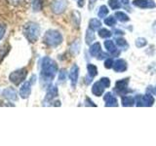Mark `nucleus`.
<instances>
[{
	"mask_svg": "<svg viewBox=\"0 0 156 146\" xmlns=\"http://www.w3.org/2000/svg\"><path fill=\"white\" fill-rule=\"evenodd\" d=\"M44 40H45V42L48 44V45L50 46H58L60 45V44L62 43V37L60 33H58V31H55V30H50L48 31L46 33L45 35V38H44Z\"/></svg>",
	"mask_w": 156,
	"mask_h": 146,
	"instance_id": "f257e3e1",
	"label": "nucleus"
},
{
	"mask_svg": "<svg viewBox=\"0 0 156 146\" xmlns=\"http://www.w3.org/2000/svg\"><path fill=\"white\" fill-rule=\"evenodd\" d=\"M154 97L152 96L151 94H146L144 96H141V95H138L136 96L135 97V102H136V105L141 107V106H146V107H149V106H152L154 104Z\"/></svg>",
	"mask_w": 156,
	"mask_h": 146,
	"instance_id": "f03ea898",
	"label": "nucleus"
},
{
	"mask_svg": "<svg viewBox=\"0 0 156 146\" xmlns=\"http://www.w3.org/2000/svg\"><path fill=\"white\" fill-rule=\"evenodd\" d=\"M128 83H129L128 78H125V79L117 81L115 83V89H114V91L118 95H121L122 96H126L127 92H128V89H127V87H128Z\"/></svg>",
	"mask_w": 156,
	"mask_h": 146,
	"instance_id": "7ed1b4c3",
	"label": "nucleus"
},
{
	"mask_svg": "<svg viewBox=\"0 0 156 146\" xmlns=\"http://www.w3.org/2000/svg\"><path fill=\"white\" fill-rule=\"evenodd\" d=\"M67 7L66 0H54L52 3V10L56 14H62L65 12V10Z\"/></svg>",
	"mask_w": 156,
	"mask_h": 146,
	"instance_id": "20e7f679",
	"label": "nucleus"
},
{
	"mask_svg": "<svg viewBox=\"0 0 156 146\" xmlns=\"http://www.w3.org/2000/svg\"><path fill=\"white\" fill-rule=\"evenodd\" d=\"M133 5L140 9H153L156 7L154 0H134Z\"/></svg>",
	"mask_w": 156,
	"mask_h": 146,
	"instance_id": "39448f33",
	"label": "nucleus"
},
{
	"mask_svg": "<svg viewBox=\"0 0 156 146\" xmlns=\"http://www.w3.org/2000/svg\"><path fill=\"white\" fill-rule=\"evenodd\" d=\"M104 100L105 102V106L106 107H116L118 106V100H117L116 97L111 94L110 92H106L104 96Z\"/></svg>",
	"mask_w": 156,
	"mask_h": 146,
	"instance_id": "423d86ee",
	"label": "nucleus"
},
{
	"mask_svg": "<svg viewBox=\"0 0 156 146\" xmlns=\"http://www.w3.org/2000/svg\"><path fill=\"white\" fill-rule=\"evenodd\" d=\"M127 62L123 58H119V60H117L114 61L113 63V69L115 72H125L127 70Z\"/></svg>",
	"mask_w": 156,
	"mask_h": 146,
	"instance_id": "0eeeda50",
	"label": "nucleus"
},
{
	"mask_svg": "<svg viewBox=\"0 0 156 146\" xmlns=\"http://www.w3.org/2000/svg\"><path fill=\"white\" fill-rule=\"evenodd\" d=\"M105 47L106 49V51L110 53L111 55H113L114 57L115 56H118L120 52L117 50V48H116V44L115 42H113L112 40H106L105 41Z\"/></svg>",
	"mask_w": 156,
	"mask_h": 146,
	"instance_id": "6e6552de",
	"label": "nucleus"
},
{
	"mask_svg": "<svg viewBox=\"0 0 156 146\" xmlns=\"http://www.w3.org/2000/svg\"><path fill=\"white\" fill-rule=\"evenodd\" d=\"M78 76H79V67H78L76 64H74L71 67V70H70V80H71V86L74 88L77 84V81H78Z\"/></svg>",
	"mask_w": 156,
	"mask_h": 146,
	"instance_id": "1a4fd4ad",
	"label": "nucleus"
},
{
	"mask_svg": "<svg viewBox=\"0 0 156 146\" xmlns=\"http://www.w3.org/2000/svg\"><path fill=\"white\" fill-rule=\"evenodd\" d=\"M105 89V88L101 83V81H98V82L95 83L94 85H93V87H92V92L96 96H101L102 94H104Z\"/></svg>",
	"mask_w": 156,
	"mask_h": 146,
	"instance_id": "9d476101",
	"label": "nucleus"
},
{
	"mask_svg": "<svg viewBox=\"0 0 156 146\" xmlns=\"http://www.w3.org/2000/svg\"><path fill=\"white\" fill-rule=\"evenodd\" d=\"M87 71H88V75H89V80H88L86 83L89 85L93 78L98 75V67L94 64H92V63H88L87 64Z\"/></svg>",
	"mask_w": 156,
	"mask_h": 146,
	"instance_id": "9b49d317",
	"label": "nucleus"
},
{
	"mask_svg": "<svg viewBox=\"0 0 156 146\" xmlns=\"http://www.w3.org/2000/svg\"><path fill=\"white\" fill-rule=\"evenodd\" d=\"M89 53L92 57H98L101 53V46L99 42H96L94 43L93 45H91L90 49H89Z\"/></svg>",
	"mask_w": 156,
	"mask_h": 146,
	"instance_id": "f8f14e48",
	"label": "nucleus"
},
{
	"mask_svg": "<svg viewBox=\"0 0 156 146\" xmlns=\"http://www.w3.org/2000/svg\"><path fill=\"white\" fill-rule=\"evenodd\" d=\"M121 103H122V106H124V107L133 106L136 103L135 97L131 96H123L121 99Z\"/></svg>",
	"mask_w": 156,
	"mask_h": 146,
	"instance_id": "ddd939ff",
	"label": "nucleus"
},
{
	"mask_svg": "<svg viewBox=\"0 0 156 146\" xmlns=\"http://www.w3.org/2000/svg\"><path fill=\"white\" fill-rule=\"evenodd\" d=\"M95 30H93L91 27L87 28L86 30V36H85V41L87 45H91V44L95 41Z\"/></svg>",
	"mask_w": 156,
	"mask_h": 146,
	"instance_id": "4468645a",
	"label": "nucleus"
},
{
	"mask_svg": "<svg viewBox=\"0 0 156 146\" xmlns=\"http://www.w3.org/2000/svg\"><path fill=\"white\" fill-rule=\"evenodd\" d=\"M115 18L121 23H126V22L130 21V18H129L128 15L125 14L124 12H121V11H118V12L115 13Z\"/></svg>",
	"mask_w": 156,
	"mask_h": 146,
	"instance_id": "2eb2a0df",
	"label": "nucleus"
},
{
	"mask_svg": "<svg viewBox=\"0 0 156 146\" xmlns=\"http://www.w3.org/2000/svg\"><path fill=\"white\" fill-rule=\"evenodd\" d=\"M101 26V23L98 19H91L89 22V27H91L93 30H98Z\"/></svg>",
	"mask_w": 156,
	"mask_h": 146,
	"instance_id": "dca6fc26",
	"label": "nucleus"
},
{
	"mask_svg": "<svg viewBox=\"0 0 156 146\" xmlns=\"http://www.w3.org/2000/svg\"><path fill=\"white\" fill-rule=\"evenodd\" d=\"M108 14V8H107L105 5H101L99 9V12H98V17L101 19H104L107 16Z\"/></svg>",
	"mask_w": 156,
	"mask_h": 146,
	"instance_id": "f3484780",
	"label": "nucleus"
},
{
	"mask_svg": "<svg viewBox=\"0 0 156 146\" xmlns=\"http://www.w3.org/2000/svg\"><path fill=\"white\" fill-rule=\"evenodd\" d=\"M116 22H117V19L113 16H109L105 19V23L107 26H114L116 24Z\"/></svg>",
	"mask_w": 156,
	"mask_h": 146,
	"instance_id": "a211bd4d",
	"label": "nucleus"
},
{
	"mask_svg": "<svg viewBox=\"0 0 156 146\" xmlns=\"http://www.w3.org/2000/svg\"><path fill=\"white\" fill-rule=\"evenodd\" d=\"M115 44H116V46H118L119 48H128L129 47L128 43H127V41L125 40V39L124 38H120V37L116 38Z\"/></svg>",
	"mask_w": 156,
	"mask_h": 146,
	"instance_id": "6ab92c4d",
	"label": "nucleus"
},
{
	"mask_svg": "<svg viewBox=\"0 0 156 146\" xmlns=\"http://www.w3.org/2000/svg\"><path fill=\"white\" fill-rule=\"evenodd\" d=\"M108 6L112 10H117L121 8V2L120 0H108Z\"/></svg>",
	"mask_w": 156,
	"mask_h": 146,
	"instance_id": "aec40b11",
	"label": "nucleus"
},
{
	"mask_svg": "<svg viewBox=\"0 0 156 146\" xmlns=\"http://www.w3.org/2000/svg\"><path fill=\"white\" fill-rule=\"evenodd\" d=\"M146 45H147V41H146L145 38H143V37L136 38V48H143V47H144Z\"/></svg>",
	"mask_w": 156,
	"mask_h": 146,
	"instance_id": "412c9836",
	"label": "nucleus"
},
{
	"mask_svg": "<svg viewBox=\"0 0 156 146\" xmlns=\"http://www.w3.org/2000/svg\"><path fill=\"white\" fill-rule=\"evenodd\" d=\"M111 31H109L108 29L106 28H101L99 30V35L101 38H109L111 36Z\"/></svg>",
	"mask_w": 156,
	"mask_h": 146,
	"instance_id": "4be33fe9",
	"label": "nucleus"
},
{
	"mask_svg": "<svg viewBox=\"0 0 156 146\" xmlns=\"http://www.w3.org/2000/svg\"><path fill=\"white\" fill-rule=\"evenodd\" d=\"M79 49H80L79 43H78V41H75L74 43L72 44V46H71V52L76 55V54L79 53Z\"/></svg>",
	"mask_w": 156,
	"mask_h": 146,
	"instance_id": "5701e85b",
	"label": "nucleus"
},
{
	"mask_svg": "<svg viewBox=\"0 0 156 146\" xmlns=\"http://www.w3.org/2000/svg\"><path fill=\"white\" fill-rule=\"evenodd\" d=\"M113 63H114V61L111 57L106 58L105 61V67L107 68V69H110V68L113 67Z\"/></svg>",
	"mask_w": 156,
	"mask_h": 146,
	"instance_id": "b1692460",
	"label": "nucleus"
},
{
	"mask_svg": "<svg viewBox=\"0 0 156 146\" xmlns=\"http://www.w3.org/2000/svg\"><path fill=\"white\" fill-rule=\"evenodd\" d=\"M100 81H101V84L105 86V89L110 86V80H109V78H107V77H102V78H101V80H100Z\"/></svg>",
	"mask_w": 156,
	"mask_h": 146,
	"instance_id": "393cba45",
	"label": "nucleus"
},
{
	"mask_svg": "<svg viewBox=\"0 0 156 146\" xmlns=\"http://www.w3.org/2000/svg\"><path fill=\"white\" fill-rule=\"evenodd\" d=\"M97 0H89V9L92 10L93 8H94V5L96 4Z\"/></svg>",
	"mask_w": 156,
	"mask_h": 146,
	"instance_id": "a878e982",
	"label": "nucleus"
},
{
	"mask_svg": "<svg viewBox=\"0 0 156 146\" xmlns=\"http://www.w3.org/2000/svg\"><path fill=\"white\" fill-rule=\"evenodd\" d=\"M86 105H90V106H94V107L97 106L90 99H86Z\"/></svg>",
	"mask_w": 156,
	"mask_h": 146,
	"instance_id": "bb28decb",
	"label": "nucleus"
},
{
	"mask_svg": "<svg viewBox=\"0 0 156 146\" xmlns=\"http://www.w3.org/2000/svg\"><path fill=\"white\" fill-rule=\"evenodd\" d=\"M60 80L61 81H63V80H66V71H62L61 73V76H60Z\"/></svg>",
	"mask_w": 156,
	"mask_h": 146,
	"instance_id": "cd10ccee",
	"label": "nucleus"
},
{
	"mask_svg": "<svg viewBox=\"0 0 156 146\" xmlns=\"http://www.w3.org/2000/svg\"><path fill=\"white\" fill-rule=\"evenodd\" d=\"M114 32H115L116 35H124V32L122 30H119V29H115Z\"/></svg>",
	"mask_w": 156,
	"mask_h": 146,
	"instance_id": "c85d7f7f",
	"label": "nucleus"
},
{
	"mask_svg": "<svg viewBox=\"0 0 156 146\" xmlns=\"http://www.w3.org/2000/svg\"><path fill=\"white\" fill-rule=\"evenodd\" d=\"M84 2H85V0H78V6L79 7H83L84 6Z\"/></svg>",
	"mask_w": 156,
	"mask_h": 146,
	"instance_id": "c756f323",
	"label": "nucleus"
},
{
	"mask_svg": "<svg viewBox=\"0 0 156 146\" xmlns=\"http://www.w3.org/2000/svg\"><path fill=\"white\" fill-rule=\"evenodd\" d=\"M120 2L122 3V4H124V5H129V0H120Z\"/></svg>",
	"mask_w": 156,
	"mask_h": 146,
	"instance_id": "7c9ffc66",
	"label": "nucleus"
},
{
	"mask_svg": "<svg viewBox=\"0 0 156 146\" xmlns=\"http://www.w3.org/2000/svg\"><path fill=\"white\" fill-rule=\"evenodd\" d=\"M152 28H153V30H154V31L156 32V22H155V23H153V26H152Z\"/></svg>",
	"mask_w": 156,
	"mask_h": 146,
	"instance_id": "2f4dec72",
	"label": "nucleus"
},
{
	"mask_svg": "<svg viewBox=\"0 0 156 146\" xmlns=\"http://www.w3.org/2000/svg\"><path fill=\"white\" fill-rule=\"evenodd\" d=\"M154 95H156V87H155V90H154Z\"/></svg>",
	"mask_w": 156,
	"mask_h": 146,
	"instance_id": "473e14b6",
	"label": "nucleus"
}]
</instances>
